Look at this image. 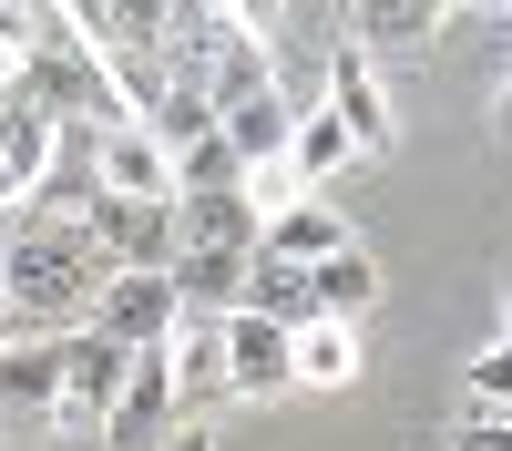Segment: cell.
Here are the masks:
<instances>
[{
    "label": "cell",
    "mask_w": 512,
    "mask_h": 451,
    "mask_svg": "<svg viewBox=\"0 0 512 451\" xmlns=\"http://www.w3.org/2000/svg\"><path fill=\"white\" fill-rule=\"evenodd\" d=\"M52 144H62V123L41 113L31 93H21V72L0 82V226L21 216V205L41 195V175H52Z\"/></svg>",
    "instance_id": "cell-5"
},
{
    "label": "cell",
    "mask_w": 512,
    "mask_h": 451,
    "mask_svg": "<svg viewBox=\"0 0 512 451\" xmlns=\"http://www.w3.org/2000/svg\"><path fill=\"white\" fill-rule=\"evenodd\" d=\"M52 400H62V339H0V410L52 421Z\"/></svg>",
    "instance_id": "cell-15"
},
{
    "label": "cell",
    "mask_w": 512,
    "mask_h": 451,
    "mask_svg": "<svg viewBox=\"0 0 512 451\" xmlns=\"http://www.w3.org/2000/svg\"><path fill=\"white\" fill-rule=\"evenodd\" d=\"M359 328H338V318H308L297 328V390H359Z\"/></svg>",
    "instance_id": "cell-17"
},
{
    "label": "cell",
    "mask_w": 512,
    "mask_h": 451,
    "mask_svg": "<svg viewBox=\"0 0 512 451\" xmlns=\"http://www.w3.org/2000/svg\"><path fill=\"white\" fill-rule=\"evenodd\" d=\"M349 11V52L369 62H420L441 41V0H338Z\"/></svg>",
    "instance_id": "cell-8"
},
{
    "label": "cell",
    "mask_w": 512,
    "mask_h": 451,
    "mask_svg": "<svg viewBox=\"0 0 512 451\" xmlns=\"http://www.w3.org/2000/svg\"><path fill=\"white\" fill-rule=\"evenodd\" d=\"M123 369H134V349H113L103 328H62V400H52V431H103V410L123 390Z\"/></svg>",
    "instance_id": "cell-4"
},
{
    "label": "cell",
    "mask_w": 512,
    "mask_h": 451,
    "mask_svg": "<svg viewBox=\"0 0 512 451\" xmlns=\"http://www.w3.org/2000/svg\"><path fill=\"white\" fill-rule=\"evenodd\" d=\"M82 226H93L103 267H175V195H93L82 205Z\"/></svg>",
    "instance_id": "cell-3"
},
{
    "label": "cell",
    "mask_w": 512,
    "mask_h": 451,
    "mask_svg": "<svg viewBox=\"0 0 512 451\" xmlns=\"http://www.w3.org/2000/svg\"><path fill=\"white\" fill-rule=\"evenodd\" d=\"M502 421H512V410H502Z\"/></svg>",
    "instance_id": "cell-32"
},
{
    "label": "cell",
    "mask_w": 512,
    "mask_h": 451,
    "mask_svg": "<svg viewBox=\"0 0 512 451\" xmlns=\"http://www.w3.org/2000/svg\"><path fill=\"white\" fill-rule=\"evenodd\" d=\"M72 451H103V441H93V431H82V441H72Z\"/></svg>",
    "instance_id": "cell-28"
},
{
    "label": "cell",
    "mask_w": 512,
    "mask_h": 451,
    "mask_svg": "<svg viewBox=\"0 0 512 451\" xmlns=\"http://www.w3.org/2000/svg\"><path fill=\"white\" fill-rule=\"evenodd\" d=\"M11 72H21V52H11V41H0V82H11Z\"/></svg>",
    "instance_id": "cell-27"
},
{
    "label": "cell",
    "mask_w": 512,
    "mask_h": 451,
    "mask_svg": "<svg viewBox=\"0 0 512 451\" xmlns=\"http://www.w3.org/2000/svg\"><path fill=\"white\" fill-rule=\"evenodd\" d=\"M164 369H175V410L205 421V410L226 400V318H175V339H164Z\"/></svg>",
    "instance_id": "cell-9"
},
{
    "label": "cell",
    "mask_w": 512,
    "mask_h": 451,
    "mask_svg": "<svg viewBox=\"0 0 512 451\" xmlns=\"http://www.w3.org/2000/svg\"><path fill=\"white\" fill-rule=\"evenodd\" d=\"M103 246L82 216H11L0 226V339H62L103 298Z\"/></svg>",
    "instance_id": "cell-1"
},
{
    "label": "cell",
    "mask_w": 512,
    "mask_h": 451,
    "mask_svg": "<svg viewBox=\"0 0 512 451\" xmlns=\"http://www.w3.org/2000/svg\"><path fill=\"white\" fill-rule=\"evenodd\" d=\"M164 277H175V298H185L195 318H226V308L246 298V257H236V246H175V267H164Z\"/></svg>",
    "instance_id": "cell-16"
},
{
    "label": "cell",
    "mask_w": 512,
    "mask_h": 451,
    "mask_svg": "<svg viewBox=\"0 0 512 451\" xmlns=\"http://www.w3.org/2000/svg\"><path fill=\"white\" fill-rule=\"evenodd\" d=\"M175 318H185V298H175V277H164V267H113L82 328H103L113 349H164V339H175Z\"/></svg>",
    "instance_id": "cell-2"
},
{
    "label": "cell",
    "mask_w": 512,
    "mask_h": 451,
    "mask_svg": "<svg viewBox=\"0 0 512 451\" xmlns=\"http://www.w3.org/2000/svg\"><path fill=\"white\" fill-rule=\"evenodd\" d=\"M164 451H216V431H205V421H175V431H164Z\"/></svg>",
    "instance_id": "cell-25"
},
{
    "label": "cell",
    "mask_w": 512,
    "mask_h": 451,
    "mask_svg": "<svg viewBox=\"0 0 512 451\" xmlns=\"http://www.w3.org/2000/svg\"><path fill=\"white\" fill-rule=\"evenodd\" d=\"M205 185H246V175H236V144H226V134H195V144L175 154V195H205Z\"/></svg>",
    "instance_id": "cell-20"
},
{
    "label": "cell",
    "mask_w": 512,
    "mask_h": 451,
    "mask_svg": "<svg viewBox=\"0 0 512 451\" xmlns=\"http://www.w3.org/2000/svg\"><path fill=\"white\" fill-rule=\"evenodd\" d=\"M287 164H297V185H308V195H328V175H338V164H359V144H349V123H338L328 103H297V144H287Z\"/></svg>",
    "instance_id": "cell-18"
},
{
    "label": "cell",
    "mask_w": 512,
    "mask_h": 451,
    "mask_svg": "<svg viewBox=\"0 0 512 451\" xmlns=\"http://www.w3.org/2000/svg\"><path fill=\"white\" fill-rule=\"evenodd\" d=\"M502 328H512V287H502Z\"/></svg>",
    "instance_id": "cell-30"
},
{
    "label": "cell",
    "mask_w": 512,
    "mask_h": 451,
    "mask_svg": "<svg viewBox=\"0 0 512 451\" xmlns=\"http://www.w3.org/2000/svg\"><path fill=\"white\" fill-rule=\"evenodd\" d=\"M297 390V328L226 308V400H287Z\"/></svg>",
    "instance_id": "cell-6"
},
{
    "label": "cell",
    "mask_w": 512,
    "mask_h": 451,
    "mask_svg": "<svg viewBox=\"0 0 512 451\" xmlns=\"http://www.w3.org/2000/svg\"><path fill=\"white\" fill-rule=\"evenodd\" d=\"M451 451H512V421H502V410H461Z\"/></svg>",
    "instance_id": "cell-22"
},
{
    "label": "cell",
    "mask_w": 512,
    "mask_h": 451,
    "mask_svg": "<svg viewBox=\"0 0 512 451\" xmlns=\"http://www.w3.org/2000/svg\"><path fill=\"white\" fill-rule=\"evenodd\" d=\"M338 123H349V144L359 154H390L400 144V113H390V82H379L369 52H328V93H318Z\"/></svg>",
    "instance_id": "cell-7"
},
{
    "label": "cell",
    "mask_w": 512,
    "mask_h": 451,
    "mask_svg": "<svg viewBox=\"0 0 512 451\" xmlns=\"http://www.w3.org/2000/svg\"><path fill=\"white\" fill-rule=\"evenodd\" d=\"M93 195H175V154L144 123H103L93 134Z\"/></svg>",
    "instance_id": "cell-10"
},
{
    "label": "cell",
    "mask_w": 512,
    "mask_h": 451,
    "mask_svg": "<svg viewBox=\"0 0 512 451\" xmlns=\"http://www.w3.org/2000/svg\"><path fill=\"white\" fill-rule=\"evenodd\" d=\"M502 123H512V82H502Z\"/></svg>",
    "instance_id": "cell-29"
},
{
    "label": "cell",
    "mask_w": 512,
    "mask_h": 451,
    "mask_svg": "<svg viewBox=\"0 0 512 451\" xmlns=\"http://www.w3.org/2000/svg\"><path fill=\"white\" fill-rule=\"evenodd\" d=\"M359 226L338 216L328 195H297V205H277L267 226H256V257H287V267H318V257H338V246H349Z\"/></svg>",
    "instance_id": "cell-12"
},
{
    "label": "cell",
    "mask_w": 512,
    "mask_h": 451,
    "mask_svg": "<svg viewBox=\"0 0 512 451\" xmlns=\"http://www.w3.org/2000/svg\"><path fill=\"white\" fill-rule=\"evenodd\" d=\"M236 308L277 318V328H308L318 318V287H308V267H287V257H246V298Z\"/></svg>",
    "instance_id": "cell-19"
},
{
    "label": "cell",
    "mask_w": 512,
    "mask_h": 451,
    "mask_svg": "<svg viewBox=\"0 0 512 451\" xmlns=\"http://www.w3.org/2000/svg\"><path fill=\"white\" fill-rule=\"evenodd\" d=\"M451 11H502V0H441V21H451Z\"/></svg>",
    "instance_id": "cell-26"
},
{
    "label": "cell",
    "mask_w": 512,
    "mask_h": 451,
    "mask_svg": "<svg viewBox=\"0 0 512 451\" xmlns=\"http://www.w3.org/2000/svg\"><path fill=\"white\" fill-rule=\"evenodd\" d=\"M502 11H512V0H502Z\"/></svg>",
    "instance_id": "cell-33"
},
{
    "label": "cell",
    "mask_w": 512,
    "mask_h": 451,
    "mask_svg": "<svg viewBox=\"0 0 512 451\" xmlns=\"http://www.w3.org/2000/svg\"><path fill=\"white\" fill-rule=\"evenodd\" d=\"M308 287H318V318H338V328H369L379 318V257H369L359 236L338 246V257H318Z\"/></svg>",
    "instance_id": "cell-14"
},
{
    "label": "cell",
    "mask_w": 512,
    "mask_h": 451,
    "mask_svg": "<svg viewBox=\"0 0 512 451\" xmlns=\"http://www.w3.org/2000/svg\"><path fill=\"white\" fill-rule=\"evenodd\" d=\"M226 11H236V21H246V31H277V21H287V11H297V0H226Z\"/></svg>",
    "instance_id": "cell-24"
},
{
    "label": "cell",
    "mask_w": 512,
    "mask_h": 451,
    "mask_svg": "<svg viewBox=\"0 0 512 451\" xmlns=\"http://www.w3.org/2000/svg\"><path fill=\"white\" fill-rule=\"evenodd\" d=\"M0 451H41V441H0Z\"/></svg>",
    "instance_id": "cell-31"
},
{
    "label": "cell",
    "mask_w": 512,
    "mask_h": 451,
    "mask_svg": "<svg viewBox=\"0 0 512 451\" xmlns=\"http://www.w3.org/2000/svg\"><path fill=\"white\" fill-rule=\"evenodd\" d=\"M216 134L236 144V175H256V164H287V144H297V93L277 82V93L226 103V113H216Z\"/></svg>",
    "instance_id": "cell-11"
},
{
    "label": "cell",
    "mask_w": 512,
    "mask_h": 451,
    "mask_svg": "<svg viewBox=\"0 0 512 451\" xmlns=\"http://www.w3.org/2000/svg\"><path fill=\"white\" fill-rule=\"evenodd\" d=\"M256 195L246 185H205V195H175V236L185 246H236V257H256Z\"/></svg>",
    "instance_id": "cell-13"
},
{
    "label": "cell",
    "mask_w": 512,
    "mask_h": 451,
    "mask_svg": "<svg viewBox=\"0 0 512 451\" xmlns=\"http://www.w3.org/2000/svg\"><path fill=\"white\" fill-rule=\"evenodd\" d=\"M461 380H472V410H512V328L472 349V369H461Z\"/></svg>",
    "instance_id": "cell-21"
},
{
    "label": "cell",
    "mask_w": 512,
    "mask_h": 451,
    "mask_svg": "<svg viewBox=\"0 0 512 451\" xmlns=\"http://www.w3.org/2000/svg\"><path fill=\"white\" fill-rule=\"evenodd\" d=\"M62 11V0H0V41H11V52H21V41L41 31V21H52Z\"/></svg>",
    "instance_id": "cell-23"
}]
</instances>
